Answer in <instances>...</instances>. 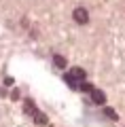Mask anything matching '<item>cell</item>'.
Instances as JSON below:
<instances>
[{"label": "cell", "instance_id": "cell-1", "mask_svg": "<svg viewBox=\"0 0 125 127\" xmlns=\"http://www.w3.org/2000/svg\"><path fill=\"white\" fill-rule=\"evenodd\" d=\"M74 21L81 23V26L87 23V21H89V13H87L85 9H76V11H74Z\"/></svg>", "mask_w": 125, "mask_h": 127}, {"label": "cell", "instance_id": "cell-7", "mask_svg": "<svg viewBox=\"0 0 125 127\" xmlns=\"http://www.w3.org/2000/svg\"><path fill=\"white\" fill-rule=\"evenodd\" d=\"M53 64L57 68H66V59H64L62 55H53Z\"/></svg>", "mask_w": 125, "mask_h": 127}, {"label": "cell", "instance_id": "cell-3", "mask_svg": "<svg viewBox=\"0 0 125 127\" xmlns=\"http://www.w3.org/2000/svg\"><path fill=\"white\" fill-rule=\"evenodd\" d=\"M23 110H26V114H30V117H34L36 112H38V108H36V104L32 100H26V104H23Z\"/></svg>", "mask_w": 125, "mask_h": 127}, {"label": "cell", "instance_id": "cell-8", "mask_svg": "<svg viewBox=\"0 0 125 127\" xmlns=\"http://www.w3.org/2000/svg\"><path fill=\"white\" fill-rule=\"evenodd\" d=\"M104 114H106L108 119H112V121H117V117H119V114H117L112 108H106V110H104Z\"/></svg>", "mask_w": 125, "mask_h": 127}, {"label": "cell", "instance_id": "cell-2", "mask_svg": "<svg viewBox=\"0 0 125 127\" xmlns=\"http://www.w3.org/2000/svg\"><path fill=\"white\" fill-rule=\"evenodd\" d=\"M91 100H93V104H104L106 102V95L100 89H91Z\"/></svg>", "mask_w": 125, "mask_h": 127}, {"label": "cell", "instance_id": "cell-5", "mask_svg": "<svg viewBox=\"0 0 125 127\" xmlns=\"http://www.w3.org/2000/svg\"><path fill=\"white\" fill-rule=\"evenodd\" d=\"M64 81H66L68 85L72 87V89H79V85H81V81H76V78H72L70 74H66V76H64Z\"/></svg>", "mask_w": 125, "mask_h": 127}, {"label": "cell", "instance_id": "cell-4", "mask_svg": "<svg viewBox=\"0 0 125 127\" xmlns=\"http://www.w3.org/2000/svg\"><path fill=\"white\" fill-rule=\"evenodd\" d=\"M68 74H70L72 78H76V81H85V76H87V74H85V70H83V68H72V70H70Z\"/></svg>", "mask_w": 125, "mask_h": 127}, {"label": "cell", "instance_id": "cell-6", "mask_svg": "<svg viewBox=\"0 0 125 127\" xmlns=\"http://www.w3.org/2000/svg\"><path fill=\"white\" fill-rule=\"evenodd\" d=\"M32 119H34V121L38 123V125H47V117H45L42 112H40V110H38V112H36V114H34Z\"/></svg>", "mask_w": 125, "mask_h": 127}]
</instances>
